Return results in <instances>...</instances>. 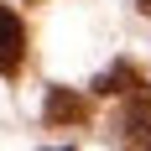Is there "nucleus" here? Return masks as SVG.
Here are the masks:
<instances>
[{"label": "nucleus", "instance_id": "obj_1", "mask_svg": "<svg viewBox=\"0 0 151 151\" xmlns=\"http://www.w3.org/2000/svg\"><path fill=\"white\" fill-rule=\"evenodd\" d=\"M26 63V26L0 5V78H16Z\"/></svg>", "mask_w": 151, "mask_h": 151}, {"label": "nucleus", "instance_id": "obj_2", "mask_svg": "<svg viewBox=\"0 0 151 151\" xmlns=\"http://www.w3.org/2000/svg\"><path fill=\"white\" fill-rule=\"evenodd\" d=\"M89 120V99L78 89H52L47 94V125L52 130H63V125H83Z\"/></svg>", "mask_w": 151, "mask_h": 151}, {"label": "nucleus", "instance_id": "obj_3", "mask_svg": "<svg viewBox=\"0 0 151 151\" xmlns=\"http://www.w3.org/2000/svg\"><path fill=\"white\" fill-rule=\"evenodd\" d=\"M120 130H125V146H151V94H136L125 104Z\"/></svg>", "mask_w": 151, "mask_h": 151}, {"label": "nucleus", "instance_id": "obj_4", "mask_svg": "<svg viewBox=\"0 0 151 151\" xmlns=\"http://www.w3.org/2000/svg\"><path fill=\"white\" fill-rule=\"evenodd\" d=\"M94 89H99V94H141L146 83H141V73L130 68V63H115V68H109V73L94 83Z\"/></svg>", "mask_w": 151, "mask_h": 151}, {"label": "nucleus", "instance_id": "obj_5", "mask_svg": "<svg viewBox=\"0 0 151 151\" xmlns=\"http://www.w3.org/2000/svg\"><path fill=\"white\" fill-rule=\"evenodd\" d=\"M136 5H141V11H146V16H151V0H136Z\"/></svg>", "mask_w": 151, "mask_h": 151}]
</instances>
